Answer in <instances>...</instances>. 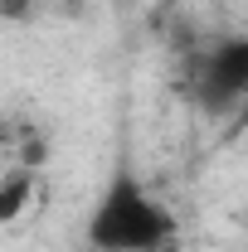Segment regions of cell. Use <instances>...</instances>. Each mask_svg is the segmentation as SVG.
Here are the masks:
<instances>
[{
  "label": "cell",
  "instance_id": "5b68a950",
  "mask_svg": "<svg viewBox=\"0 0 248 252\" xmlns=\"http://www.w3.org/2000/svg\"><path fill=\"white\" fill-rule=\"evenodd\" d=\"M25 117H0V160H15L20 156V141H25Z\"/></svg>",
  "mask_w": 248,
  "mask_h": 252
},
{
  "label": "cell",
  "instance_id": "3957f363",
  "mask_svg": "<svg viewBox=\"0 0 248 252\" xmlns=\"http://www.w3.org/2000/svg\"><path fill=\"white\" fill-rule=\"evenodd\" d=\"M34 194H39V170L10 160V165L0 170V228L15 223V219H25V209L34 204Z\"/></svg>",
  "mask_w": 248,
  "mask_h": 252
},
{
  "label": "cell",
  "instance_id": "6da1fadb",
  "mask_svg": "<svg viewBox=\"0 0 248 252\" xmlns=\"http://www.w3.org/2000/svg\"><path fill=\"white\" fill-rule=\"evenodd\" d=\"M83 238L93 252H161L175 243V214L122 160V165H112L97 204L88 209Z\"/></svg>",
  "mask_w": 248,
  "mask_h": 252
},
{
  "label": "cell",
  "instance_id": "277c9868",
  "mask_svg": "<svg viewBox=\"0 0 248 252\" xmlns=\"http://www.w3.org/2000/svg\"><path fill=\"white\" fill-rule=\"evenodd\" d=\"M44 0H0V25H34Z\"/></svg>",
  "mask_w": 248,
  "mask_h": 252
},
{
  "label": "cell",
  "instance_id": "7a4b0ae2",
  "mask_svg": "<svg viewBox=\"0 0 248 252\" xmlns=\"http://www.w3.org/2000/svg\"><path fill=\"white\" fill-rule=\"evenodd\" d=\"M190 93L209 117H224V112L244 107L248 102V34H219L195 59Z\"/></svg>",
  "mask_w": 248,
  "mask_h": 252
}]
</instances>
